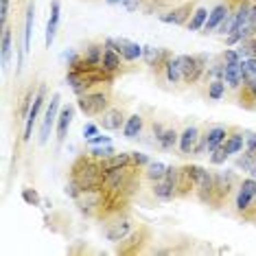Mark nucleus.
<instances>
[{
  "label": "nucleus",
  "instance_id": "obj_1",
  "mask_svg": "<svg viewBox=\"0 0 256 256\" xmlns=\"http://www.w3.org/2000/svg\"><path fill=\"white\" fill-rule=\"evenodd\" d=\"M68 180L77 182L81 190L103 188V168H101V162H98L96 158H92L90 154L77 156L74 162L70 164V171H68Z\"/></svg>",
  "mask_w": 256,
  "mask_h": 256
},
{
  "label": "nucleus",
  "instance_id": "obj_2",
  "mask_svg": "<svg viewBox=\"0 0 256 256\" xmlns=\"http://www.w3.org/2000/svg\"><path fill=\"white\" fill-rule=\"evenodd\" d=\"M112 103H114L112 86H101V88H94L86 92V94L77 96V110H81V114L90 116V118L101 116Z\"/></svg>",
  "mask_w": 256,
  "mask_h": 256
},
{
  "label": "nucleus",
  "instance_id": "obj_3",
  "mask_svg": "<svg viewBox=\"0 0 256 256\" xmlns=\"http://www.w3.org/2000/svg\"><path fill=\"white\" fill-rule=\"evenodd\" d=\"M238 178L234 171H214V188H212V202L210 208L221 210L224 206H228L232 202V197L236 193Z\"/></svg>",
  "mask_w": 256,
  "mask_h": 256
},
{
  "label": "nucleus",
  "instance_id": "obj_4",
  "mask_svg": "<svg viewBox=\"0 0 256 256\" xmlns=\"http://www.w3.org/2000/svg\"><path fill=\"white\" fill-rule=\"evenodd\" d=\"M180 57V66H182V81L184 88H195L197 84L204 79L208 68V57L206 53H186V55H178Z\"/></svg>",
  "mask_w": 256,
  "mask_h": 256
},
{
  "label": "nucleus",
  "instance_id": "obj_5",
  "mask_svg": "<svg viewBox=\"0 0 256 256\" xmlns=\"http://www.w3.org/2000/svg\"><path fill=\"white\" fill-rule=\"evenodd\" d=\"M254 204H256V178H241L236 186V193L230 202L232 214L243 221V217L252 210Z\"/></svg>",
  "mask_w": 256,
  "mask_h": 256
},
{
  "label": "nucleus",
  "instance_id": "obj_6",
  "mask_svg": "<svg viewBox=\"0 0 256 256\" xmlns=\"http://www.w3.org/2000/svg\"><path fill=\"white\" fill-rule=\"evenodd\" d=\"M154 241V232L149 226L138 224V228L132 232L127 238H123L120 243H116V254H144L149 252L147 246Z\"/></svg>",
  "mask_w": 256,
  "mask_h": 256
},
{
  "label": "nucleus",
  "instance_id": "obj_7",
  "mask_svg": "<svg viewBox=\"0 0 256 256\" xmlns=\"http://www.w3.org/2000/svg\"><path fill=\"white\" fill-rule=\"evenodd\" d=\"M136 228H138L136 219L132 217L130 210H125V212L116 214V217H112V219L108 221V226H106V238H108L110 243H120L123 238L130 236Z\"/></svg>",
  "mask_w": 256,
  "mask_h": 256
},
{
  "label": "nucleus",
  "instance_id": "obj_8",
  "mask_svg": "<svg viewBox=\"0 0 256 256\" xmlns=\"http://www.w3.org/2000/svg\"><path fill=\"white\" fill-rule=\"evenodd\" d=\"M46 98H48V88H46V84H40L38 86V94L33 98V106L28 110V116L24 120V132H22V138H20V144H28L31 142V136H33V127L40 120V116H42V110L46 106Z\"/></svg>",
  "mask_w": 256,
  "mask_h": 256
},
{
  "label": "nucleus",
  "instance_id": "obj_9",
  "mask_svg": "<svg viewBox=\"0 0 256 256\" xmlns=\"http://www.w3.org/2000/svg\"><path fill=\"white\" fill-rule=\"evenodd\" d=\"M60 112H62V94L60 92H53L48 106H46V110H44L42 125H40V138H38L40 147H44V144L48 142L50 132H53V127L57 125V116H60Z\"/></svg>",
  "mask_w": 256,
  "mask_h": 256
},
{
  "label": "nucleus",
  "instance_id": "obj_10",
  "mask_svg": "<svg viewBox=\"0 0 256 256\" xmlns=\"http://www.w3.org/2000/svg\"><path fill=\"white\" fill-rule=\"evenodd\" d=\"M204 134V125L200 123H186L182 130H180V142H178V156L180 158H190L193 156V149L197 147Z\"/></svg>",
  "mask_w": 256,
  "mask_h": 256
},
{
  "label": "nucleus",
  "instance_id": "obj_11",
  "mask_svg": "<svg viewBox=\"0 0 256 256\" xmlns=\"http://www.w3.org/2000/svg\"><path fill=\"white\" fill-rule=\"evenodd\" d=\"M195 2L197 0H184V2L176 4V7L162 11L158 16L160 22H164V24H176V26H184L186 22L190 20V16H193L195 11Z\"/></svg>",
  "mask_w": 256,
  "mask_h": 256
},
{
  "label": "nucleus",
  "instance_id": "obj_12",
  "mask_svg": "<svg viewBox=\"0 0 256 256\" xmlns=\"http://www.w3.org/2000/svg\"><path fill=\"white\" fill-rule=\"evenodd\" d=\"M127 110L123 108V106H110L106 112H103L101 116H96L98 118V127L101 130H106V132H123V127H125V123H127Z\"/></svg>",
  "mask_w": 256,
  "mask_h": 256
},
{
  "label": "nucleus",
  "instance_id": "obj_13",
  "mask_svg": "<svg viewBox=\"0 0 256 256\" xmlns=\"http://www.w3.org/2000/svg\"><path fill=\"white\" fill-rule=\"evenodd\" d=\"M74 110L77 106L68 103V106L62 108L60 116H57V125H55V132H57V147H62L64 140H66L68 132H70V125H72V118H74Z\"/></svg>",
  "mask_w": 256,
  "mask_h": 256
},
{
  "label": "nucleus",
  "instance_id": "obj_14",
  "mask_svg": "<svg viewBox=\"0 0 256 256\" xmlns=\"http://www.w3.org/2000/svg\"><path fill=\"white\" fill-rule=\"evenodd\" d=\"M144 130H147V118L142 112H134L127 116V123L123 127V136L127 140H140Z\"/></svg>",
  "mask_w": 256,
  "mask_h": 256
},
{
  "label": "nucleus",
  "instance_id": "obj_15",
  "mask_svg": "<svg viewBox=\"0 0 256 256\" xmlns=\"http://www.w3.org/2000/svg\"><path fill=\"white\" fill-rule=\"evenodd\" d=\"M36 94H38V86L31 84V86H26L24 92L18 96V108H16V125H24V120L28 116V110H31V106H33V98H36Z\"/></svg>",
  "mask_w": 256,
  "mask_h": 256
},
{
  "label": "nucleus",
  "instance_id": "obj_16",
  "mask_svg": "<svg viewBox=\"0 0 256 256\" xmlns=\"http://www.w3.org/2000/svg\"><path fill=\"white\" fill-rule=\"evenodd\" d=\"M228 132H230L228 125H204V138H206L208 154L217 149L219 144L226 142V138H228Z\"/></svg>",
  "mask_w": 256,
  "mask_h": 256
},
{
  "label": "nucleus",
  "instance_id": "obj_17",
  "mask_svg": "<svg viewBox=\"0 0 256 256\" xmlns=\"http://www.w3.org/2000/svg\"><path fill=\"white\" fill-rule=\"evenodd\" d=\"M236 101L241 108L250 110V112H256V77L241 84V88L236 90Z\"/></svg>",
  "mask_w": 256,
  "mask_h": 256
},
{
  "label": "nucleus",
  "instance_id": "obj_18",
  "mask_svg": "<svg viewBox=\"0 0 256 256\" xmlns=\"http://www.w3.org/2000/svg\"><path fill=\"white\" fill-rule=\"evenodd\" d=\"M11 53H14V31L7 24L0 28V64H2V72L9 70Z\"/></svg>",
  "mask_w": 256,
  "mask_h": 256
},
{
  "label": "nucleus",
  "instance_id": "obj_19",
  "mask_svg": "<svg viewBox=\"0 0 256 256\" xmlns=\"http://www.w3.org/2000/svg\"><path fill=\"white\" fill-rule=\"evenodd\" d=\"M162 79H164L171 88H180V86H184V81H182V66H180V57L178 55L168 57L164 70H162Z\"/></svg>",
  "mask_w": 256,
  "mask_h": 256
},
{
  "label": "nucleus",
  "instance_id": "obj_20",
  "mask_svg": "<svg viewBox=\"0 0 256 256\" xmlns=\"http://www.w3.org/2000/svg\"><path fill=\"white\" fill-rule=\"evenodd\" d=\"M60 16H62V4L60 0H53L50 2V16H48V22H46V48H50L55 42V36H57V28H60Z\"/></svg>",
  "mask_w": 256,
  "mask_h": 256
},
{
  "label": "nucleus",
  "instance_id": "obj_21",
  "mask_svg": "<svg viewBox=\"0 0 256 256\" xmlns=\"http://www.w3.org/2000/svg\"><path fill=\"white\" fill-rule=\"evenodd\" d=\"M178 142H180V130L176 125H166L164 132L158 136V140H156V147L160 151H164V154H171V151L178 149Z\"/></svg>",
  "mask_w": 256,
  "mask_h": 256
},
{
  "label": "nucleus",
  "instance_id": "obj_22",
  "mask_svg": "<svg viewBox=\"0 0 256 256\" xmlns=\"http://www.w3.org/2000/svg\"><path fill=\"white\" fill-rule=\"evenodd\" d=\"M151 197L158 202H173V200H178V188H176V184H171L168 180L162 178L158 182L151 184Z\"/></svg>",
  "mask_w": 256,
  "mask_h": 256
},
{
  "label": "nucleus",
  "instance_id": "obj_23",
  "mask_svg": "<svg viewBox=\"0 0 256 256\" xmlns=\"http://www.w3.org/2000/svg\"><path fill=\"white\" fill-rule=\"evenodd\" d=\"M226 151L230 156H238L243 149H246V132L241 127H230L228 138H226Z\"/></svg>",
  "mask_w": 256,
  "mask_h": 256
},
{
  "label": "nucleus",
  "instance_id": "obj_24",
  "mask_svg": "<svg viewBox=\"0 0 256 256\" xmlns=\"http://www.w3.org/2000/svg\"><path fill=\"white\" fill-rule=\"evenodd\" d=\"M33 22H36V2L28 0L24 9V31H22V46H24L26 55L31 53V33H33Z\"/></svg>",
  "mask_w": 256,
  "mask_h": 256
},
{
  "label": "nucleus",
  "instance_id": "obj_25",
  "mask_svg": "<svg viewBox=\"0 0 256 256\" xmlns=\"http://www.w3.org/2000/svg\"><path fill=\"white\" fill-rule=\"evenodd\" d=\"M224 81L228 86V90L236 92L243 84V77H241V62H232V64H226V70H224Z\"/></svg>",
  "mask_w": 256,
  "mask_h": 256
},
{
  "label": "nucleus",
  "instance_id": "obj_26",
  "mask_svg": "<svg viewBox=\"0 0 256 256\" xmlns=\"http://www.w3.org/2000/svg\"><path fill=\"white\" fill-rule=\"evenodd\" d=\"M118 42H120V57H123L125 62L132 64L142 57L144 46H140L138 42H132V40H127V38H118Z\"/></svg>",
  "mask_w": 256,
  "mask_h": 256
},
{
  "label": "nucleus",
  "instance_id": "obj_27",
  "mask_svg": "<svg viewBox=\"0 0 256 256\" xmlns=\"http://www.w3.org/2000/svg\"><path fill=\"white\" fill-rule=\"evenodd\" d=\"M166 166L168 164H164V162H160V160H151L149 164L142 168V180L149 184L158 182V180H162L166 176Z\"/></svg>",
  "mask_w": 256,
  "mask_h": 256
},
{
  "label": "nucleus",
  "instance_id": "obj_28",
  "mask_svg": "<svg viewBox=\"0 0 256 256\" xmlns=\"http://www.w3.org/2000/svg\"><path fill=\"white\" fill-rule=\"evenodd\" d=\"M103 53H106V44L103 42H90L84 50H81V57H84L88 64H92V66H101Z\"/></svg>",
  "mask_w": 256,
  "mask_h": 256
},
{
  "label": "nucleus",
  "instance_id": "obj_29",
  "mask_svg": "<svg viewBox=\"0 0 256 256\" xmlns=\"http://www.w3.org/2000/svg\"><path fill=\"white\" fill-rule=\"evenodd\" d=\"M123 57H120L116 50L112 48H106V53H103V62H101V68L112 74H118L120 70H123Z\"/></svg>",
  "mask_w": 256,
  "mask_h": 256
},
{
  "label": "nucleus",
  "instance_id": "obj_30",
  "mask_svg": "<svg viewBox=\"0 0 256 256\" xmlns=\"http://www.w3.org/2000/svg\"><path fill=\"white\" fill-rule=\"evenodd\" d=\"M208 14H210V9L204 7V4H200V7H195L193 16H190V20L184 24V26H186V31H190V33L202 31L204 24H206V20H208Z\"/></svg>",
  "mask_w": 256,
  "mask_h": 256
},
{
  "label": "nucleus",
  "instance_id": "obj_31",
  "mask_svg": "<svg viewBox=\"0 0 256 256\" xmlns=\"http://www.w3.org/2000/svg\"><path fill=\"white\" fill-rule=\"evenodd\" d=\"M228 92V86H226L224 79H210L206 81V98L208 101H221Z\"/></svg>",
  "mask_w": 256,
  "mask_h": 256
},
{
  "label": "nucleus",
  "instance_id": "obj_32",
  "mask_svg": "<svg viewBox=\"0 0 256 256\" xmlns=\"http://www.w3.org/2000/svg\"><path fill=\"white\" fill-rule=\"evenodd\" d=\"M127 164H132V154H118V151H116L114 156H110V158L101 160V168H103V173H106V171H112V168L127 166Z\"/></svg>",
  "mask_w": 256,
  "mask_h": 256
},
{
  "label": "nucleus",
  "instance_id": "obj_33",
  "mask_svg": "<svg viewBox=\"0 0 256 256\" xmlns=\"http://www.w3.org/2000/svg\"><path fill=\"white\" fill-rule=\"evenodd\" d=\"M230 158V154L226 151V144H219L214 151H210L208 154V162H210L212 166H221V164H226V160Z\"/></svg>",
  "mask_w": 256,
  "mask_h": 256
},
{
  "label": "nucleus",
  "instance_id": "obj_34",
  "mask_svg": "<svg viewBox=\"0 0 256 256\" xmlns=\"http://www.w3.org/2000/svg\"><path fill=\"white\" fill-rule=\"evenodd\" d=\"M114 154H116V149L112 147V142H110V144H96V147L90 149V156H92V158H96L98 162L110 158V156H114Z\"/></svg>",
  "mask_w": 256,
  "mask_h": 256
},
{
  "label": "nucleus",
  "instance_id": "obj_35",
  "mask_svg": "<svg viewBox=\"0 0 256 256\" xmlns=\"http://www.w3.org/2000/svg\"><path fill=\"white\" fill-rule=\"evenodd\" d=\"M9 9H11V0H0V28L9 24Z\"/></svg>",
  "mask_w": 256,
  "mask_h": 256
},
{
  "label": "nucleus",
  "instance_id": "obj_36",
  "mask_svg": "<svg viewBox=\"0 0 256 256\" xmlns=\"http://www.w3.org/2000/svg\"><path fill=\"white\" fill-rule=\"evenodd\" d=\"M151 162L149 156H144V154H138V151H132V164L134 166H138V168H144Z\"/></svg>",
  "mask_w": 256,
  "mask_h": 256
},
{
  "label": "nucleus",
  "instance_id": "obj_37",
  "mask_svg": "<svg viewBox=\"0 0 256 256\" xmlns=\"http://www.w3.org/2000/svg\"><path fill=\"white\" fill-rule=\"evenodd\" d=\"M246 151L256 156V132H246Z\"/></svg>",
  "mask_w": 256,
  "mask_h": 256
},
{
  "label": "nucleus",
  "instance_id": "obj_38",
  "mask_svg": "<svg viewBox=\"0 0 256 256\" xmlns=\"http://www.w3.org/2000/svg\"><path fill=\"white\" fill-rule=\"evenodd\" d=\"M96 134H98V123H86L84 125V138H86V140L94 138Z\"/></svg>",
  "mask_w": 256,
  "mask_h": 256
},
{
  "label": "nucleus",
  "instance_id": "obj_39",
  "mask_svg": "<svg viewBox=\"0 0 256 256\" xmlns=\"http://www.w3.org/2000/svg\"><path fill=\"white\" fill-rule=\"evenodd\" d=\"M22 197H24V202L33 204V206H40V195L36 193V190H31V188H24V190H22Z\"/></svg>",
  "mask_w": 256,
  "mask_h": 256
},
{
  "label": "nucleus",
  "instance_id": "obj_40",
  "mask_svg": "<svg viewBox=\"0 0 256 256\" xmlns=\"http://www.w3.org/2000/svg\"><path fill=\"white\" fill-rule=\"evenodd\" d=\"M123 7L130 11V14H134V11H138V9H142V0H123Z\"/></svg>",
  "mask_w": 256,
  "mask_h": 256
},
{
  "label": "nucleus",
  "instance_id": "obj_41",
  "mask_svg": "<svg viewBox=\"0 0 256 256\" xmlns=\"http://www.w3.org/2000/svg\"><path fill=\"white\" fill-rule=\"evenodd\" d=\"M110 142H112V138H110V136H101V134H96L94 138H90V140H88L90 147H96V144H110Z\"/></svg>",
  "mask_w": 256,
  "mask_h": 256
},
{
  "label": "nucleus",
  "instance_id": "obj_42",
  "mask_svg": "<svg viewBox=\"0 0 256 256\" xmlns=\"http://www.w3.org/2000/svg\"><path fill=\"white\" fill-rule=\"evenodd\" d=\"M106 2H108V4H120L123 0H106Z\"/></svg>",
  "mask_w": 256,
  "mask_h": 256
},
{
  "label": "nucleus",
  "instance_id": "obj_43",
  "mask_svg": "<svg viewBox=\"0 0 256 256\" xmlns=\"http://www.w3.org/2000/svg\"><path fill=\"white\" fill-rule=\"evenodd\" d=\"M252 178H256V164H254V168H252Z\"/></svg>",
  "mask_w": 256,
  "mask_h": 256
}]
</instances>
